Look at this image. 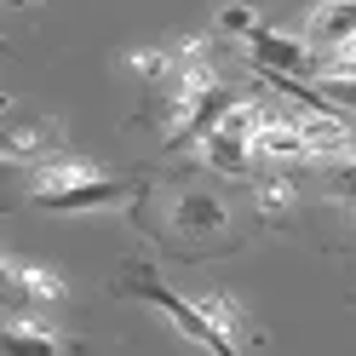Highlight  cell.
Returning a JSON list of instances; mask_svg holds the SVG:
<instances>
[{"label":"cell","instance_id":"6da1fadb","mask_svg":"<svg viewBox=\"0 0 356 356\" xmlns=\"http://www.w3.org/2000/svg\"><path fill=\"white\" fill-rule=\"evenodd\" d=\"M121 287H127V293H138L144 305H155V310H161V316H167L178 333H184L190 345H202V350H236V345H230V333H225V327H218V322L207 316V310H202V299H184V293H172V287H167L161 276H149V270H132Z\"/></svg>","mask_w":356,"mask_h":356},{"label":"cell","instance_id":"7a4b0ae2","mask_svg":"<svg viewBox=\"0 0 356 356\" xmlns=\"http://www.w3.org/2000/svg\"><path fill=\"white\" fill-rule=\"evenodd\" d=\"M248 63L264 81H305V75H322L316 70V47L305 35H282V29H253L248 35Z\"/></svg>","mask_w":356,"mask_h":356},{"label":"cell","instance_id":"3957f363","mask_svg":"<svg viewBox=\"0 0 356 356\" xmlns=\"http://www.w3.org/2000/svg\"><path fill=\"white\" fill-rule=\"evenodd\" d=\"M132 195V184L127 178H115V172H86V178H75V184H63V190H52V195H40V207L47 213H104V207H121Z\"/></svg>","mask_w":356,"mask_h":356},{"label":"cell","instance_id":"277c9868","mask_svg":"<svg viewBox=\"0 0 356 356\" xmlns=\"http://www.w3.org/2000/svg\"><path fill=\"white\" fill-rule=\"evenodd\" d=\"M6 305L12 310H47L63 299V276L47 270V264H29V259H6Z\"/></svg>","mask_w":356,"mask_h":356},{"label":"cell","instance_id":"5b68a950","mask_svg":"<svg viewBox=\"0 0 356 356\" xmlns=\"http://www.w3.org/2000/svg\"><path fill=\"white\" fill-rule=\"evenodd\" d=\"M253 155H259V161H310L299 109H270V115H264V127L253 132Z\"/></svg>","mask_w":356,"mask_h":356},{"label":"cell","instance_id":"8992f818","mask_svg":"<svg viewBox=\"0 0 356 356\" xmlns=\"http://www.w3.org/2000/svg\"><path fill=\"white\" fill-rule=\"evenodd\" d=\"M172 225L184 236H225L230 230V207L213 190H178L172 195Z\"/></svg>","mask_w":356,"mask_h":356},{"label":"cell","instance_id":"52a82bcc","mask_svg":"<svg viewBox=\"0 0 356 356\" xmlns=\"http://www.w3.org/2000/svg\"><path fill=\"white\" fill-rule=\"evenodd\" d=\"M305 40L316 52H339L345 40H356V0H322L305 24Z\"/></svg>","mask_w":356,"mask_h":356},{"label":"cell","instance_id":"ba28073f","mask_svg":"<svg viewBox=\"0 0 356 356\" xmlns=\"http://www.w3.org/2000/svg\"><path fill=\"white\" fill-rule=\"evenodd\" d=\"M195 149H202V161L213 167V172H230V178H241L259 155H253V138H241V132H230V127H207L202 138H195Z\"/></svg>","mask_w":356,"mask_h":356},{"label":"cell","instance_id":"9c48e42d","mask_svg":"<svg viewBox=\"0 0 356 356\" xmlns=\"http://www.w3.org/2000/svg\"><path fill=\"white\" fill-rule=\"evenodd\" d=\"M47 149H52V132L47 127H12L6 132V161L35 167V161H47Z\"/></svg>","mask_w":356,"mask_h":356},{"label":"cell","instance_id":"30bf717a","mask_svg":"<svg viewBox=\"0 0 356 356\" xmlns=\"http://www.w3.org/2000/svg\"><path fill=\"white\" fill-rule=\"evenodd\" d=\"M0 339H6V345H35V350H58V345H63L47 322H29L24 310H17V316L6 322V333H0Z\"/></svg>","mask_w":356,"mask_h":356},{"label":"cell","instance_id":"8fae6325","mask_svg":"<svg viewBox=\"0 0 356 356\" xmlns=\"http://www.w3.org/2000/svg\"><path fill=\"white\" fill-rule=\"evenodd\" d=\"M127 70L132 75H144V81H167L178 70V52H161V47H138V52H127Z\"/></svg>","mask_w":356,"mask_h":356},{"label":"cell","instance_id":"7c38bea8","mask_svg":"<svg viewBox=\"0 0 356 356\" xmlns=\"http://www.w3.org/2000/svg\"><path fill=\"white\" fill-rule=\"evenodd\" d=\"M202 310L230 333V345H241V305H236L230 293H202Z\"/></svg>","mask_w":356,"mask_h":356},{"label":"cell","instance_id":"4fadbf2b","mask_svg":"<svg viewBox=\"0 0 356 356\" xmlns=\"http://www.w3.org/2000/svg\"><path fill=\"white\" fill-rule=\"evenodd\" d=\"M213 29H218V35H236V40H248V35L259 29V12H253V6H241V0H230V6H218Z\"/></svg>","mask_w":356,"mask_h":356},{"label":"cell","instance_id":"5bb4252c","mask_svg":"<svg viewBox=\"0 0 356 356\" xmlns=\"http://www.w3.org/2000/svg\"><path fill=\"white\" fill-rule=\"evenodd\" d=\"M259 207H264V213L293 207V184H287V178H264V184H259Z\"/></svg>","mask_w":356,"mask_h":356},{"label":"cell","instance_id":"9a60e30c","mask_svg":"<svg viewBox=\"0 0 356 356\" xmlns=\"http://www.w3.org/2000/svg\"><path fill=\"white\" fill-rule=\"evenodd\" d=\"M6 6H29V0H6Z\"/></svg>","mask_w":356,"mask_h":356}]
</instances>
